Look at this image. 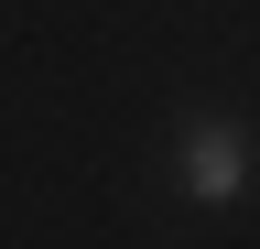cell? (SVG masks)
<instances>
[{
  "label": "cell",
  "mask_w": 260,
  "mask_h": 249,
  "mask_svg": "<svg viewBox=\"0 0 260 249\" xmlns=\"http://www.w3.org/2000/svg\"><path fill=\"white\" fill-rule=\"evenodd\" d=\"M174 184L195 206H239L249 195V130L239 119H184L174 130Z\"/></svg>",
  "instance_id": "obj_1"
}]
</instances>
